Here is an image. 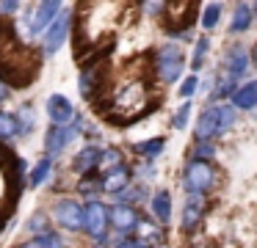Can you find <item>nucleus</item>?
Returning <instances> with one entry per match:
<instances>
[{
	"label": "nucleus",
	"instance_id": "1",
	"mask_svg": "<svg viewBox=\"0 0 257 248\" xmlns=\"http://www.w3.org/2000/svg\"><path fill=\"white\" fill-rule=\"evenodd\" d=\"M124 9H127V0H80V44H97L108 33H113Z\"/></svg>",
	"mask_w": 257,
	"mask_h": 248
},
{
	"label": "nucleus",
	"instance_id": "2",
	"mask_svg": "<svg viewBox=\"0 0 257 248\" xmlns=\"http://www.w3.org/2000/svg\"><path fill=\"white\" fill-rule=\"evenodd\" d=\"M155 108V94L144 77H124L108 97L105 113L113 121H133Z\"/></svg>",
	"mask_w": 257,
	"mask_h": 248
},
{
	"label": "nucleus",
	"instance_id": "3",
	"mask_svg": "<svg viewBox=\"0 0 257 248\" xmlns=\"http://www.w3.org/2000/svg\"><path fill=\"white\" fill-rule=\"evenodd\" d=\"M39 58L17 42L12 25H0V80L12 86H25L36 77Z\"/></svg>",
	"mask_w": 257,
	"mask_h": 248
},
{
	"label": "nucleus",
	"instance_id": "4",
	"mask_svg": "<svg viewBox=\"0 0 257 248\" xmlns=\"http://www.w3.org/2000/svg\"><path fill=\"white\" fill-rule=\"evenodd\" d=\"M235 124V105H213L205 108V113L196 121V141H210L224 132H229V127Z\"/></svg>",
	"mask_w": 257,
	"mask_h": 248
},
{
	"label": "nucleus",
	"instance_id": "5",
	"mask_svg": "<svg viewBox=\"0 0 257 248\" xmlns=\"http://www.w3.org/2000/svg\"><path fill=\"white\" fill-rule=\"evenodd\" d=\"M216 185V171L205 160H191L183 171V187L188 196H205Z\"/></svg>",
	"mask_w": 257,
	"mask_h": 248
},
{
	"label": "nucleus",
	"instance_id": "6",
	"mask_svg": "<svg viewBox=\"0 0 257 248\" xmlns=\"http://www.w3.org/2000/svg\"><path fill=\"white\" fill-rule=\"evenodd\" d=\"M183 66H185V58H183V50L177 44H163L155 55V72L163 83H174L180 75H183Z\"/></svg>",
	"mask_w": 257,
	"mask_h": 248
},
{
	"label": "nucleus",
	"instance_id": "7",
	"mask_svg": "<svg viewBox=\"0 0 257 248\" xmlns=\"http://www.w3.org/2000/svg\"><path fill=\"white\" fill-rule=\"evenodd\" d=\"M108 226H111V212H108V207L102 201H97V198H91V201L86 204V218H83L86 234H89L91 240L102 242L108 234Z\"/></svg>",
	"mask_w": 257,
	"mask_h": 248
},
{
	"label": "nucleus",
	"instance_id": "8",
	"mask_svg": "<svg viewBox=\"0 0 257 248\" xmlns=\"http://www.w3.org/2000/svg\"><path fill=\"white\" fill-rule=\"evenodd\" d=\"M53 218H56V223L64 226V229L78 231V229H83L86 207H83V204H78L75 198H61V201L56 204V209H53Z\"/></svg>",
	"mask_w": 257,
	"mask_h": 248
},
{
	"label": "nucleus",
	"instance_id": "9",
	"mask_svg": "<svg viewBox=\"0 0 257 248\" xmlns=\"http://www.w3.org/2000/svg\"><path fill=\"white\" fill-rule=\"evenodd\" d=\"M80 130V119L72 121V124L67 127H58V124H50V132H47V141H45V152L47 157H58V154L67 149V143L72 141L75 135H78Z\"/></svg>",
	"mask_w": 257,
	"mask_h": 248
},
{
	"label": "nucleus",
	"instance_id": "10",
	"mask_svg": "<svg viewBox=\"0 0 257 248\" xmlns=\"http://www.w3.org/2000/svg\"><path fill=\"white\" fill-rule=\"evenodd\" d=\"M47 116H50V124H58V127H67L72 121H78L75 105L64 94H50L47 97Z\"/></svg>",
	"mask_w": 257,
	"mask_h": 248
},
{
	"label": "nucleus",
	"instance_id": "11",
	"mask_svg": "<svg viewBox=\"0 0 257 248\" xmlns=\"http://www.w3.org/2000/svg\"><path fill=\"white\" fill-rule=\"evenodd\" d=\"M111 223H113V229H116V234L124 240L130 231L139 229L141 218H139V212H136L127 201H119V204H113V209H111Z\"/></svg>",
	"mask_w": 257,
	"mask_h": 248
},
{
	"label": "nucleus",
	"instance_id": "12",
	"mask_svg": "<svg viewBox=\"0 0 257 248\" xmlns=\"http://www.w3.org/2000/svg\"><path fill=\"white\" fill-rule=\"evenodd\" d=\"M58 11H61V0H42V3L36 6V14H34V20H31V28H28V31H31V33L47 31V28H50L53 22L61 17Z\"/></svg>",
	"mask_w": 257,
	"mask_h": 248
},
{
	"label": "nucleus",
	"instance_id": "13",
	"mask_svg": "<svg viewBox=\"0 0 257 248\" xmlns=\"http://www.w3.org/2000/svg\"><path fill=\"white\" fill-rule=\"evenodd\" d=\"M130 185V168L124 163H116L111 165V168L102 171V179H100V187L105 193H124V187Z\"/></svg>",
	"mask_w": 257,
	"mask_h": 248
},
{
	"label": "nucleus",
	"instance_id": "14",
	"mask_svg": "<svg viewBox=\"0 0 257 248\" xmlns=\"http://www.w3.org/2000/svg\"><path fill=\"white\" fill-rule=\"evenodd\" d=\"M67 36H69V17L61 14L45 31V53H58V50H61V44L67 42Z\"/></svg>",
	"mask_w": 257,
	"mask_h": 248
},
{
	"label": "nucleus",
	"instance_id": "15",
	"mask_svg": "<svg viewBox=\"0 0 257 248\" xmlns=\"http://www.w3.org/2000/svg\"><path fill=\"white\" fill-rule=\"evenodd\" d=\"M97 165H102V149L100 146H83L72 160V171L80 176H86L89 171H94Z\"/></svg>",
	"mask_w": 257,
	"mask_h": 248
},
{
	"label": "nucleus",
	"instance_id": "16",
	"mask_svg": "<svg viewBox=\"0 0 257 248\" xmlns=\"http://www.w3.org/2000/svg\"><path fill=\"white\" fill-rule=\"evenodd\" d=\"M205 215V198L202 196H188L183 204V231H194Z\"/></svg>",
	"mask_w": 257,
	"mask_h": 248
},
{
	"label": "nucleus",
	"instance_id": "17",
	"mask_svg": "<svg viewBox=\"0 0 257 248\" xmlns=\"http://www.w3.org/2000/svg\"><path fill=\"white\" fill-rule=\"evenodd\" d=\"M152 215H155V220L161 226H169V220H172V193L166 190V187H161V190L152 193Z\"/></svg>",
	"mask_w": 257,
	"mask_h": 248
},
{
	"label": "nucleus",
	"instance_id": "18",
	"mask_svg": "<svg viewBox=\"0 0 257 248\" xmlns=\"http://www.w3.org/2000/svg\"><path fill=\"white\" fill-rule=\"evenodd\" d=\"M224 64H227V75L229 77H243L246 69H249V55H246L243 47H229Z\"/></svg>",
	"mask_w": 257,
	"mask_h": 248
},
{
	"label": "nucleus",
	"instance_id": "19",
	"mask_svg": "<svg viewBox=\"0 0 257 248\" xmlns=\"http://www.w3.org/2000/svg\"><path fill=\"white\" fill-rule=\"evenodd\" d=\"M232 105H235V108H240V110L257 108V83H254V80H251V83H243V86H240L238 91L232 94Z\"/></svg>",
	"mask_w": 257,
	"mask_h": 248
},
{
	"label": "nucleus",
	"instance_id": "20",
	"mask_svg": "<svg viewBox=\"0 0 257 248\" xmlns=\"http://www.w3.org/2000/svg\"><path fill=\"white\" fill-rule=\"evenodd\" d=\"M251 20H254V9H249L246 3H238L232 11V20H229V31L243 33L246 28H251Z\"/></svg>",
	"mask_w": 257,
	"mask_h": 248
},
{
	"label": "nucleus",
	"instance_id": "21",
	"mask_svg": "<svg viewBox=\"0 0 257 248\" xmlns=\"http://www.w3.org/2000/svg\"><path fill=\"white\" fill-rule=\"evenodd\" d=\"M102 72L100 69H86L83 75H80V94H83L86 99H94V94H100L102 88Z\"/></svg>",
	"mask_w": 257,
	"mask_h": 248
},
{
	"label": "nucleus",
	"instance_id": "22",
	"mask_svg": "<svg viewBox=\"0 0 257 248\" xmlns=\"http://www.w3.org/2000/svg\"><path fill=\"white\" fill-rule=\"evenodd\" d=\"M14 135H20V119L14 113L0 110V141H9Z\"/></svg>",
	"mask_w": 257,
	"mask_h": 248
},
{
	"label": "nucleus",
	"instance_id": "23",
	"mask_svg": "<svg viewBox=\"0 0 257 248\" xmlns=\"http://www.w3.org/2000/svg\"><path fill=\"white\" fill-rule=\"evenodd\" d=\"M50 168H53V157H42L39 163L34 165V171H31V176H28V185L31 187H39L42 182L50 176Z\"/></svg>",
	"mask_w": 257,
	"mask_h": 248
},
{
	"label": "nucleus",
	"instance_id": "24",
	"mask_svg": "<svg viewBox=\"0 0 257 248\" xmlns=\"http://www.w3.org/2000/svg\"><path fill=\"white\" fill-rule=\"evenodd\" d=\"M166 149V138H152V141H144V143H136V152L147 160H155L158 154Z\"/></svg>",
	"mask_w": 257,
	"mask_h": 248
},
{
	"label": "nucleus",
	"instance_id": "25",
	"mask_svg": "<svg viewBox=\"0 0 257 248\" xmlns=\"http://www.w3.org/2000/svg\"><path fill=\"white\" fill-rule=\"evenodd\" d=\"M136 231H139V240L144 242V245H147V242H158V240H161V226L150 223V220H141Z\"/></svg>",
	"mask_w": 257,
	"mask_h": 248
},
{
	"label": "nucleus",
	"instance_id": "26",
	"mask_svg": "<svg viewBox=\"0 0 257 248\" xmlns=\"http://www.w3.org/2000/svg\"><path fill=\"white\" fill-rule=\"evenodd\" d=\"M218 17H221V3H207V9L202 11V28H216L218 25Z\"/></svg>",
	"mask_w": 257,
	"mask_h": 248
},
{
	"label": "nucleus",
	"instance_id": "27",
	"mask_svg": "<svg viewBox=\"0 0 257 248\" xmlns=\"http://www.w3.org/2000/svg\"><path fill=\"white\" fill-rule=\"evenodd\" d=\"M34 240L39 242V248H61V245H64L61 237H58L53 229H47V231H42V234H36Z\"/></svg>",
	"mask_w": 257,
	"mask_h": 248
},
{
	"label": "nucleus",
	"instance_id": "28",
	"mask_svg": "<svg viewBox=\"0 0 257 248\" xmlns=\"http://www.w3.org/2000/svg\"><path fill=\"white\" fill-rule=\"evenodd\" d=\"M207 50H210V42H207V36H202V39H196V44H194V69H199L202 66V61H205V55H207Z\"/></svg>",
	"mask_w": 257,
	"mask_h": 248
},
{
	"label": "nucleus",
	"instance_id": "29",
	"mask_svg": "<svg viewBox=\"0 0 257 248\" xmlns=\"http://www.w3.org/2000/svg\"><path fill=\"white\" fill-rule=\"evenodd\" d=\"M17 119H20V135H28V132L36 127V121H34V110H31L28 105H25V108L20 110Z\"/></svg>",
	"mask_w": 257,
	"mask_h": 248
},
{
	"label": "nucleus",
	"instance_id": "30",
	"mask_svg": "<svg viewBox=\"0 0 257 248\" xmlns=\"http://www.w3.org/2000/svg\"><path fill=\"white\" fill-rule=\"evenodd\" d=\"M20 174H12L9 171V165H3V160H0V201L9 196V179H17Z\"/></svg>",
	"mask_w": 257,
	"mask_h": 248
},
{
	"label": "nucleus",
	"instance_id": "31",
	"mask_svg": "<svg viewBox=\"0 0 257 248\" xmlns=\"http://www.w3.org/2000/svg\"><path fill=\"white\" fill-rule=\"evenodd\" d=\"M188 116H191V102L185 99V102L177 108V113H174V121H172V124H174V130H183V127L188 124Z\"/></svg>",
	"mask_w": 257,
	"mask_h": 248
},
{
	"label": "nucleus",
	"instance_id": "32",
	"mask_svg": "<svg viewBox=\"0 0 257 248\" xmlns=\"http://www.w3.org/2000/svg\"><path fill=\"white\" fill-rule=\"evenodd\" d=\"M213 154H216V149H213L210 141H199V143H196L194 160H207V157H213Z\"/></svg>",
	"mask_w": 257,
	"mask_h": 248
},
{
	"label": "nucleus",
	"instance_id": "33",
	"mask_svg": "<svg viewBox=\"0 0 257 248\" xmlns=\"http://www.w3.org/2000/svg\"><path fill=\"white\" fill-rule=\"evenodd\" d=\"M47 218L42 212H36L34 218H28V231H34V234H42V231H47Z\"/></svg>",
	"mask_w": 257,
	"mask_h": 248
},
{
	"label": "nucleus",
	"instance_id": "34",
	"mask_svg": "<svg viewBox=\"0 0 257 248\" xmlns=\"http://www.w3.org/2000/svg\"><path fill=\"white\" fill-rule=\"evenodd\" d=\"M196 86H199V80H196L194 75L191 77H185L183 80V86H180V97L183 99H188V97H194V91H196Z\"/></svg>",
	"mask_w": 257,
	"mask_h": 248
},
{
	"label": "nucleus",
	"instance_id": "35",
	"mask_svg": "<svg viewBox=\"0 0 257 248\" xmlns=\"http://www.w3.org/2000/svg\"><path fill=\"white\" fill-rule=\"evenodd\" d=\"M116 248H147L141 240H130V237H124V240L116 242Z\"/></svg>",
	"mask_w": 257,
	"mask_h": 248
},
{
	"label": "nucleus",
	"instance_id": "36",
	"mask_svg": "<svg viewBox=\"0 0 257 248\" xmlns=\"http://www.w3.org/2000/svg\"><path fill=\"white\" fill-rule=\"evenodd\" d=\"M20 9V0H0V11H6V14H12V11Z\"/></svg>",
	"mask_w": 257,
	"mask_h": 248
},
{
	"label": "nucleus",
	"instance_id": "37",
	"mask_svg": "<svg viewBox=\"0 0 257 248\" xmlns=\"http://www.w3.org/2000/svg\"><path fill=\"white\" fill-rule=\"evenodd\" d=\"M6 86H9V83H3V80H0V99L6 97Z\"/></svg>",
	"mask_w": 257,
	"mask_h": 248
},
{
	"label": "nucleus",
	"instance_id": "38",
	"mask_svg": "<svg viewBox=\"0 0 257 248\" xmlns=\"http://www.w3.org/2000/svg\"><path fill=\"white\" fill-rule=\"evenodd\" d=\"M251 61L257 64V42H254V47H251Z\"/></svg>",
	"mask_w": 257,
	"mask_h": 248
},
{
	"label": "nucleus",
	"instance_id": "39",
	"mask_svg": "<svg viewBox=\"0 0 257 248\" xmlns=\"http://www.w3.org/2000/svg\"><path fill=\"white\" fill-rule=\"evenodd\" d=\"M254 17H257V6H254Z\"/></svg>",
	"mask_w": 257,
	"mask_h": 248
}]
</instances>
